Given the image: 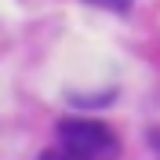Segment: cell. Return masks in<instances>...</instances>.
Masks as SVG:
<instances>
[{
    "mask_svg": "<svg viewBox=\"0 0 160 160\" xmlns=\"http://www.w3.org/2000/svg\"><path fill=\"white\" fill-rule=\"evenodd\" d=\"M88 4H95V8H109V11H131V0H88Z\"/></svg>",
    "mask_w": 160,
    "mask_h": 160,
    "instance_id": "7a4b0ae2",
    "label": "cell"
},
{
    "mask_svg": "<svg viewBox=\"0 0 160 160\" xmlns=\"http://www.w3.org/2000/svg\"><path fill=\"white\" fill-rule=\"evenodd\" d=\"M58 149H66L73 160H117L120 138L98 120H62Z\"/></svg>",
    "mask_w": 160,
    "mask_h": 160,
    "instance_id": "6da1fadb",
    "label": "cell"
},
{
    "mask_svg": "<svg viewBox=\"0 0 160 160\" xmlns=\"http://www.w3.org/2000/svg\"><path fill=\"white\" fill-rule=\"evenodd\" d=\"M40 160H73V157H69L66 149H51V153H44Z\"/></svg>",
    "mask_w": 160,
    "mask_h": 160,
    "instance_id": "3957f363",
    "label": "cell"
}]
</instances>
